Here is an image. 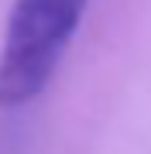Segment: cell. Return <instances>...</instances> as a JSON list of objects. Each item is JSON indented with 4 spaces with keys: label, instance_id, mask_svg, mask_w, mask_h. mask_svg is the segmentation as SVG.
Wrapping results in <instances>:
<instances>
[{
    "label": "cell",
    "instance_id": "1",
    "mask_svg": "<svg viewBox=\"0 0 151 154\" xmlns=\"http://www.w3.org/2000/svg\"><path fill=\"white\" fill-rule=\"evenodd\" d=\"M90 0H17L0 48V106L31 103L55 75Z\"/></svg>",
    "mask_w": 151,
    "mask_h": 154
}]
</instances>
